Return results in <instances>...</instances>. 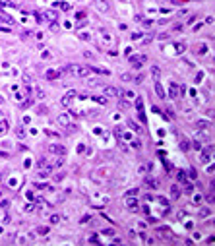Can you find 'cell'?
<instances>
[{
    "label": "cell",
    "instance_id": "4",
    "mask_svg": "<svg viewBox=\"0 0 215 246\" xmlns=\"http://www.w3.org/2000/svg\"><path fill=\"white\" fill-rule=\"evenodd\" d=\"M76 95H78L76 91H68V93L64 95V97H62V105H64V107H70V105H72V101L76 99Z\"/></svg>",
    "mask_w": 215,
    "mask_h": 246
},
{
    "label": "cell",
    "instance_id": "16",
    "mask_svg": "<svg viewBox=\"0 0 215 246\" xmlns=\"http://www.w3.org/2000/svg\"><path fill=\"white\" fill-rule=\"evenodd\" d=\"M87 84L91 85V87H101V85H103V84H101V82H97V79H89Z\"/></svg>",
    "mask_w": 215,
    "mask_h": 246
},
{
    "label": "cell",
    "instance_id": "10",
    "mask_svg": "<svg viewBox=\"0 0 215 246\" xmlns=\"http://www.w3.org/2000/svg\"><path fill=\"white\" fill-rule=\"evenodd\" d=\"M155 93H157V97H161V99H165L167 95H165V91H163V87H161V84L159 82H155Z\"/></svg>",
    "mask_w": 215,
    "mask_h": 246
},
{
    "label": "cell",
    "instance_id": "29",
    "mask_svg": "<svg viewBox=\"0 0 215 246\" xmlns=\"http://www.w3.org/2000/svg\"><path fill=\"white\" fill-rule=\"evenodd\" d=\"M60 8H62V10H70V4H68V2H62Z\"/></svg>",
    "mask_w": 215,
    "mask_h": 246
},
{
    "label": "cell",
    "instance_id": "18",
    "mask_svg": "<svg viewBox=\"0 0 215 246\" xmlns=\"http://www.w3.org/2000/svg\"><path fill=\"white\" fill-rule=\"evenodd\" d=\"M151 74H153V78L157 79V78H159V74H161V72H159V68H157V66H153V68H151Z\"/></svg>",
    "mask_w": 215,
    "mask_h": 246
},
{
    "label": "cell",
    "instance_id": "30",
    "mask_svg": "<svg viewBox=\"0 0 215 246\" xmlns=\"http://www.w3.org/2000/svg\"><path fill=\"white\" fill-rule=\"evenodd\" d=\"M39 232H41V235H47L49 229H47V227H39Z\"/></svg>",
    "mask_w": 215,
    "mask_h": 246
},
{
    "label": "cell",
    "instance_id": "15",
    "mask_svg": "<svg viewBox=\"0 0 215 246\" xmlns=\"http://www.w3.org/2000/svg\"><path fill=\"white\" fill-rule=\"evenodd\" d=\"M178 194H180V192H178V186H173V188H171V196H173V200H176Z\"/></svg>",
    "mask_w": 215,
    "mask_h": 246
},
{
    "label": "cell",
    "instance_id": "7",
    "mask_svg": "<svg viewBox=\"0 0 215 246\" xmlns=\"http://www.w3.org/2000/svg\"><path fill=\"white\" fill-rule=\"evenodd\" d=\"M105 95H107V97H118L120 93H118V89H116V87H112V85H107V87H105Z\"/></svg>",
    "mask_w": 215,
    "mask_h": 246
},
{
    "label": "cell",
    "instance_id": "17",
    "mask_svg": "<svg viewBox=\"0 0 215 246\" xmlns=\"http://www.w3.org/2000/svg\"><path fill=\"white\" fill-rule=\"evenodd\" d=\"M128 124L132 126V130H136V132H141V128H140V126H138V124H136L134 120H128Z\"/></svg>",
    "mask_w": 215,
    "mask_h": 246
},
{
    "label": "cell",
    "instance_id": "13",
    "mask_svg": "<svg viewBox=\"0 0 215 246\" xmlns=\"http://www.w3.org/2000/svg\"><path fill=\"white\" fill-rule=\"evenodd\" d=\"M6 132H8V122L0 120V134H6Z\"/></svg>",
    "mask_w": 215,
    "mask_h": 246
},
{
    "label": "cell",
    "instance_id": "8",
    "mask_svg": "<svg viewBox=\"0 0 215 246\" xmlns=\"http://www.w3.org/2000/svg\"><path fill=\"white\" fill-rule=\"evenodd\" d=\"M144 62H145V56H132V58H130V64L136 66V68H138V66H141Z\"/></svg>",
    "mask_w": 215,
    "mask_h": 246
},
{
    "label": "cell",
    "instance_id": "9",
    "mask_svg": "<svg viewBox=\"0 0 215 246\" xmlns=\"http://www.w3.org/2000/svg\"><path fill=\"white\" fill-rule=\"evenodd\" d=\"M169 97H173V99L178 97V85L174 84V82H171V87H169Z\"/></svg>",
    "mask_w": 215,
    "mask_h": 246
},
{
    "label": "cell",
    "instance_id": "21",
    "mask_svg": "<svg viewBox=\"0 0 215 246\" xmlns=\"http://www.w3.org/2000/svg\"><path fill=\"white\" fill-rule=\"evenodd\" d=\"M209 126V122H206V120H200L198 122V128H207Z\"/></svg>",
    "mask_w": 215,
    "mask_h": 246
},
{
    "label": "cell",
    "instance_id": "12",
    "mask_svg": "<svg viewBox=\"0 0 215 246\" xmlns=\"http://www.w3.org/2000/svg\"><path fill=\"white\" fill-rule=\"evenodd\" d=\"M2 21H4V23H14V19L10 18V16H6V14H0V23H2Z\"/></svg>",
    "mask_w": 215,
    "mask_h": 246
},
{
    "label": "cell",
    "instance_id": "33",
    "mask_svg": "<svg viewBox=\"0 0 215 246\" xmlns=\"http://www.w3.org/2000/svg\"><path fill=\"white\" fill-rule=\"evenodd\" d=\"M0 116H2V112H0Z\"/></svg>",
    "mask_w": 215,
    "mask_h": 246
},
{
    "label": "cell",
    "instance_id": "3",
    "mask_svg": "<svg viewBox=\"0 0 215 246\" xmlns=\"http://www.w3.org/2000/svg\"><path fill=\"white\" fill-rule=\"evenodd\" d=\"M49 151L54 153V155H64L66 153V147H64V145H60V144H51V145H49Z\"/></svg>",
    "mask_w": 215,
    "mask_h": 246
},
{
    "label": "cell",
    "instance_id": "24",
    "mask_svg": "<svg viewBox=\"0 0 215 246\" xmlns=\"http://www.w3.org/2000/svg\"><path fill=\"white\" fill-rule=\"evenodd\" d=\"M93 99L97 103H101V105H105V103H107V99H105V97H93Z\"/></svg>",
    "mask_w": 215,
    "mask_h": 246
},
{
    "label": "cell",
    "instance_id": "14",
    "mask_svg": "<svg viewBox=\"0 0 215 246\" xmlns=\"http://www.w3.org/2000/svg\"><path fill=\"white\" fill-rule=\"evenodd\" d=\"M118 109H120V111H126V109H130V103H128V101H120V103H118Z\"/></svg>",
    "mask_w": 215,
    "mask_h": 246
},
{
    "label": "cell",
    "instance_id": "2",
    "mask_svg": "<svg viewBox=\"0 0 215 246\" xmlns=\"http://www.w3.org/2000/svg\"><path fill=\"white\" fill-rule=\"evenodd\" d=\"M56 122H58V126H62V128H74V126L70 124V116L68 114H58V118H56Z\"/></svg>",
    "mask_w": 215,
    "mask_h": 246
},
{
    "label": "cell",
    "instance_id": "26",
    "mask_svg": "<svg viewBox=\"0 0 215 246\" xmlns=\"http://www.w3.org/2000/svg\"><path fill=\"white\" fill-rule=\"evenodd\" d=\"M200 215H201V217H207V215H209V209H201Z\"/></svg>",
    "mask_w": 215,
    "mask_h": 246
},
{
    "label": "cell",
    "instance_id": "25",
    "mask_svg": "<svg viewBox=\"0 0 215 246\" xmlns=\"http://www.w3.org/2000/svg\"><path fill=\"white\" fill-rule=\"evenodd\" d=\"M186 192H188V194H190V192H194V186H192L190 182H186Z\"/></svg>",
    "mask_w": 215,
    "mask_h": 246
},
{
    "label": "cell",
    "instance_id": "28",
    "mask_svg": "<svg viewBox=\"0 0 215 246\" xmlns=\"http://www.w3.org/2000/svg\"><path fill=\"white\" fill-rule=\"evenodd\" d=\"M18 136H19V138H24V136H25V130H24V128H18Z\"/></svg>",
    "mask_w": 215,
    "mask_h": 246
},
{
    "label": "cell",
    "instance_id": "20",
    "mask_svg": "<svg viewBox=\"0 0 215 246\" xmlns=\"http://www.w3.org/2000/svg\"><path fill=\"white\" fill-rule=\"evenodd\" d=\"M136 107H138V111L141 112V109H144V101H141V99H138V101H136Z\"/></svg>",
    "mask_w": 215,
    "mask_h": 246
},
{
    "label": "cell",
    "instance_id": "23",
    "mask_svg": "<svg viewBox=\"0 0 215 246\" xmlns=\"http://www.w3.org/2000/svg\"><path fill=\"white\" fill-rule=\"evenodd\" d=\"M51 223H60V215H52V217H51Z\"/></svg>",
    "mask_w": 215,
    "mask_h": 246
},
{
    "label": "cell",
    "instance_id": "11",
    "mask_svg": "<svg viewBox=\"0 0 215 246\" xmlns=\"http://www.w3.org/2000/svg\"><path fill=\"white\" fill-rule=\"evenodd\" d=\"M58 74H60V72H54V70H49V72H47V79H56V78H58Z\"/></svg>",
    "mask_w": 215,
    "mask_h": 246
},
{
    "label": "cell",
    "instance_id": "32",
    "mask_svg": "<svg viewBox=\"0 0 215 246\" xmlns=\"http://www.w3.org/2000/svg\"><path fill=\"white\" fill-rule=\"evenodd\" d=\"M141 172H147V165H144V167H140V174Z\"/></svg>",
    "mask_w": 215,
    "mask_h": 246
},
{
    "label": "cell",
    "instance_id": "5",
    "mask_svg": "<svg viewBox=\"0 0 215 246\" xmlns=\"http://www.w3.org/2000/svg\"><path fill=\"white\" fill-rule=\"evenodd\" d=\"M126 207L130 211H138V200H136L134 196H126Z\"/></svg>",
    "mask_w": 215,
    "mask_h": 246
},
{
    "label": "cell",
    "instance_id": "27",
    "mask_svg": "<svg viewBox=\"0 0 215 246\" xmlns=\"http://www.w3.org/2000/svg\"><path fill=\"white\" fill-rule=\"evenodd\" d=\"M80 37H81V39H84V41H89V39H91V37H89V33H81Z\"/></svg>",
    "mask_w": 215,
    "mask_h": 246
},
{
    "label": "cell",
    "instance_id": "31",
    "mask_svg": "<svg viewBox=\"0 0 215 246\" xmlns=\"http://www.w3.org/2000/svg\"><path fill=\"white\" fill-rule=\"evenodd\" d=\"M103 232H105V235H111V237H112V235H114V231H112V229H105Z\"/></svg>",
    "mask_w": 215,
    "mask_h": 246
},
{
    "label": "cell",
    "instance_id": "6",
    "mask_svg": "<svg viewBox=\"0 0 215 246\" xmlns=\"http://www.w3.org/2000/svg\"><path fill=\"white\" fill-rule=\"evenodd\" d=\"M95 6H97V10H99V12H103V14H107L109 8H111L107 0H95Z\"/></svg>",
    "mask_w": 215,
    "mask_h": 246
},
{
    "label": "cell",
    "instance_id": "22",
    "mask_svg": "<svg viewBox=\"0 0 215 246\" xmlns=\"http://www.w3.org/2000/svg\"><path fill=\"white\" fill-rule=\"evenodd\" d=\"M37 97L39 99H45V91H43L41 87H37Z\"/></svg>",
    "mask_w": 215,
    "mask_h": 246
},
{
    "label": "cell",
    "instance_id": "1",
    "mask_svg": "<svg viewBox=\"0 0 215 246\" xmlns=\"http://www.w3.org/2000/svg\"><path fill=\"white\" fill-rule=\"evenodd\" d=\"M93 72V70L89 68V66H81V64H70L66 66V68L60 70V74H72L76 76V78H85V76H89Z\"/></svg>",
    "mask_w": 215,
    "mask_h": 246
},
{
    "label": "cell",
    "instance_id": "19",
    "mask_svg": "<svg viewBox=\"0 0 215 246\" xmlns=\"http://www.w3.org/2000/svg\"><path fill=\"white\" fill-rule=\"evenodd\" d=\"M45 18L51 19V21H54V19H56V14H54V12H47V14H45Z\"/></svg>",
    "mask_w": 215,
    "mask_h": 246
}]
</instances>
